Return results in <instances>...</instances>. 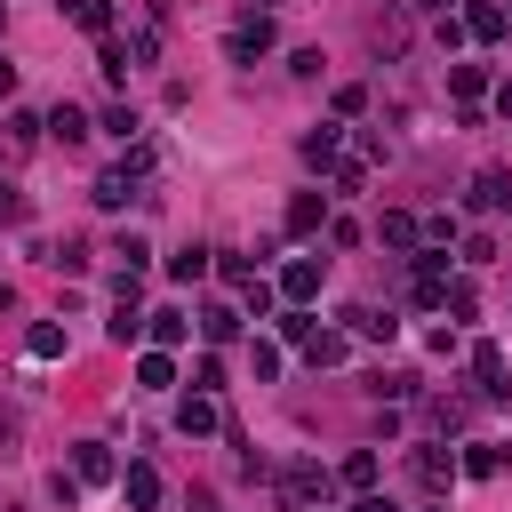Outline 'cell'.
<instances>
[{
    "instance_id": "1",
    "label": "cell",
    "mask_w": 512,
    "mask_h": 512,
    "mask_svg": "<svg viewBox=\"0 0 512 512\" xmlns=\"http://www.w3.org/2000/svg\"><path fill=\"white\" fill-rule=\"evenodd\" d=\"M264 48H272V16H264V8H248V16L224 32V56H232V64H256Z\"/></svg>"
},
{
    "instance_id": "2",
    "label": "cell",
    "mask_w": 512,
    "mask_h": 512,
    "mask_svg": "<svg viewBox=\"0 0 512 512\" xmlns=\"http://www.w3.org/2000/svg\"><path fill=\"white\" fill-rule=\"evenodd\" d=\"M328 488H336V480H328L320 464H288V472H280V504H288V512H304V504H320Z\"/></svg>"
},
{
    "instance_id": "3",
    "label": "cell",
    "mask_w": 512,
    "mask_h": 512,
    "mask_svg": "<svg viewBox=\"0 0 512 512\" xmlns=\"http://www.w3.org/2000/svg\"><path fill=\"white\" fill-rule=\"evenodd\" d=\"M320 272H328V256H288V264H280V296H288V304H312V296H320Z\"/></svg>"
},
{
    "instance_id": "4",
    "label": "cell",
    "mask_w": 512,
    "mask_h": 512,
    "mask_svg": "<svg viewBox=\"0 0 512 512\" xmlns=\"http://www.w3.org/2000/svg\"><path fill=\"white\" fill-rule=\"evenodd\" d=\"M344 336H360V344H392V336H400V320H392V312H376V304H344Z\"/></svg>"
},
{
    "instance_id": "5",
    "label": "cell",
    "mask_w": 512,
    "mask_h": 512,
    "mask_svg": "<svg viewBox=\"0 0 512 512\" xmlns=\"http://www.w3.org/2000/svg\"><path fill=\"white\" fill-rule=\"evenodd\" d=\"M464 208H480V216L512 208V176H504V168H480V176H472V192H464Z\"/></svg>"
},
{
    "instance_id": "6",
    "label": "cell",
    "mask_w": 512,
    "mask_h": 512,
    "mask_svg": "<svg viewBox=\"0 0 512 512\" xmlns=\"http://www.w3.org/2000/svg\"><path fill=\"white\" fill-rule=\"evenodd\" d=\"M472 376H480V400H512V384H504V352L480 336L472 344Z\"/></svg>"
},
{
    "instance_id": "7",
    "label": "cell",
    "mask_w": 512,
    "mask_h": 512,
    "mask_svg": "<svg viewBox=\"0 0 512 512\" xmlns=\"http://www.w3.org/2000/svg\"><path fill=\"white\" fill-rule=\"evenodd\" d=\"M120 504H128V512H152V504H160V472H152V464H128V472H120Z\"/></svg>"
},
{
    "instance_id": "8",
    "label": "cell",
    "mask_w": 512,
    "mask_h": 512,
    "mask_svg": "<svg viewBox=\"0 0 512 512\" xmlns=\"http://www.w3.org/2000/svg\"><path fill=\"white\" fill-rule=\"evenodd\" d=\"M216 424H224V416H216V392H184V408H176V432H192V440H200V432H216Z\"/></svg>"
},
{
    "instance_id": "9",
    "label": "cell",
    "mask_w": 512,
    "mask_h": 512,
    "mask_svg": "<svg viewBox=\"0 0 512 512\" xmlns=\"http://www.w3.org/2000/svg\"><path fill=\"white\" fill-rule=\"evenodd\" d=\"M72 480H120L112 448H104V440H80V448H72Z\"/></svg>"
},
{
    "instance_id": "10",
    "label": "cell",
    "mask_w": 512,
    "mask_h": 512,
    "mask_svg": "<svg viewBox=\"0 0 512 512\" xmlns=\"http://www.w3.org/2000/svg\"><path fill=\"white\" fill-rule=\"evenodd\" d=\"M456 472H464V464H456L448 448H416V480H424L432 496H440V488H456Z\"/></svg>"
},
{
    "instance_id": "11",
    "label": "cell",
    "mask_w": 512,
    "mask_h": 512,
    "mask_svg": "<svg viewBox=\"0 0 512 512\" xmlns=\"http://www.w3.org/2000/svg\"><path fill=\"white\" fill-rule=\"evenodd\" d=\"M504 24H512V16H504L496 0H472V8H464V40H504Z\"/></svg>"
},
{
    "instance_id": "12",
    "label": "cell",
    "mask_w": 512,
    "mask_h": 512,
    "mask_svg": "<svg viewBox=\"0 0 512 512\" xmlns=\"http://www.w3.org/2000/svg\"><path fill=\"white\" fill-rule=\"evenodd\" d=\"M336 160H344V128H328V120H320V128L304 136V168H336Z\"/></svg>"
},
{
    "instance_id": "13",
    "label": "cell",
    "mask_w": 512,
    "mask_h": 512,
    "mask_svg": "<svg viewBox=\"0 0 512 512\" xmlns=\"http://www.w3.org/2000/svg\"><path fill=\"white\" fill-rule=\"evenodd\" d=\"M40 128H48L56 144H88V112H80V104H56V112H48Z\"/></svg>"
},
{
    "instance_id": "14",
    "label": "cell",
    "mask_w": 512,
    "mask_h": 512,
    "mask_svg": "<svg viewBox=\"0 0 512 512\" xmlns=\"http://www.w3.org/2000/svg\"><path fill=\"white\" fill-rule=\"evenodd\" d=\"M320 216H328V208H320V192H296V200H288V240H312V232H320Z\"/></svg>"
},
{
    "instance_id": "15",
    "label": "cell",
    "mask_w": 512,
    "mask_h": 512,
    "mask_svg": "<svg viewBox=\"0 0 512 512\" xmlns=\"http://www.w3.org/2000/svg\"><path fill=\"white\" fill-rule=\"evenodd\" d=\"M344 352H352V336H344V328H312V344H304V360H312V368H336Z\"/></svg>"
},
{
    "instance_id": "16",
    "label": "cell",
    "mask_w": 512,
    "mask_h": 512,
    "mask_svg": "<svg viewBox=\"0 0 512 512\" xmlns=\"http://www.w3.org/2000/svg\"><path fill=\"white\" fill-rule=\"evenodd\" d=\"M376 472H384V464H376V448H352V456L336 464V480H344L352 496H360V488H376Z\"/></svg>"
},
{
    "instance_id": "17",
    "label": "cell",
    "mask_w": 512,
    "mask_h": 512,
    "mask_svg": "<svg viewBox=\"0 0 512 512\" xmlns=\"http://www.w3.org/2000/svg\"><path fill=\"white\" fill-rule=\"evenodd\" d=\"M208 264H216V248H200V240H184V248L168 256V280H200Z\"/></svg>"
},
{
    "instance_id": "18",
    "label": "cell",
    "mask_w": 512,
    "mask_h": 512,
    "mask_svg": "<svg viewBox=\"0 0 512 512\" xmlns=\"http://www.w3.org/2000/svg\"><path fill=\"white\" fill-rule=\"evenodd\" d=\"M200 336H208V344H232V336H240V304H208V312H200Z\"/></svg>"
},
{
    "instance_id": "19",
    "label": "cell",
    "mask_w": 512,
    "mask_h": 512,
    "mask_svg": "<svg viewBox=\"0 0 512 512\" xmlns=\"http://www.w3.org/2000/svg\"><path fill=\"white\" fill-rule=\"evenodd\" d=\"M144 328H152V344H160V352H168V344H184V336H192V320H184V312H176V304H168V312H144Z\"/></svg>"
},
{
    "instance_id": "20",
    "label": "cell",
    "mask_w": 512,
    "mask_h": 512,
    "mask_svg": "<svg viewBox=\"0 0 512 512\" xmlns=\"http://www.w3.org/2000/svg\"><path fill=\"white\" fill-rule=\"evenodd\" d=\"M64 16H72L80 32H96V40L112 32V0H64Z\"/></svg>"
},
{
    "instance_id": "21",
    "label": "cell",
    "mask_w": 512,
    "mask_h": 512,
    "mask_svg": "<svg viewBox=\"0 0 512 512\" xmlns=\"http://www.w3.org/2000/svg\"><path fill=\"white\" fill-rule=\"evenodd\" d=\"M448 96H488V64H448Z\"/></svg>"
},
{
    "instance_id": "22",
    "label": "cell",
    "mask_w": 512,
    "mask_h": 512,
    "mask_svg": "<svg viewBox=\"0 0 512 512\" xmlns=\"http://www.w3.org/2000/svg\"><path fill=\"white\" fill-rule=\"evenodd\" d=\"M128 184H136V176H128V168H104V176H96V192H88V200H96V208H128Z\"/></svg>"
},
{
    "instance_id": "23",
    "label": "cell",
    "mask_w": 512,
    "mask_h": 512,
    "mask_svg": "<svg viewBox=\"0 0 512 512\" xmlns=\"http://www.w3.org/2000/svg\"><path fill=\"white\" fill-rule=\"evenodd\" d=\"M136 384H144V392H168V384H176V360H168V352H144V360H136Z\"/></svg>"
},
{
    "instance_id": "24",
    "label": "cell",
    "mask_w": 512,
    "mask_h": 512,
    "mask_svg": "<svg viewBox=\"0 0 512 512\" xmlns=\"http://www.w3.org/2000/svg\"><path fill=\"white\" fill-rule=\"evenodd\" d=\"M456 464H464L472 480H496V472H504V448H488V440H472V448H464Z\"/></svg>"
},
{
    "instance_id": "25",
    "label": "cell",
    "mask_w": 512,
    "mask_h": 512,
    "mask_svg": "<svg viewBox=\"0 0 512 512\" xmlns=\"http://www.w3.org/2000/svg\"><path fill=\"white\" fill-rule=\"evenodd\" d=\"M216 272H224L232 288H248V280H256V256H240V248H216Z\"/></svg>"
},
{
    "instance_id": "26",
    "label": "cell",
    "mask_w": 512,
    "mask_h": 512,
    "mask_svg": "<svg viewBox=\"0 0 512 512\" xmlns=\"http://www.w3.org/2000/svg\"><path fill=\"white\" fill-rule=\"evenodd\" d=\"M272 304H280V288H272V280H264V272H256V280H248V288H240V312H256V320H264V312H272Z\"/></svg>"
},
{
    "instance_id": "27",
    "label": "cell",
    "mask_w": 512,
    "mask_h": 512,
    "mask_svg": "<svg viewBox=\"0 0 512 512\" xmlns=\"http://www.w3.org/2000/svg\"><path fill=\"white\" fill-rule=\"evenodd\" d=\"M24 352H32V360H56V352H64V328H56V320H40V328L24 336Z\"/></svg>"
},
{
    "instance_id": "28",
    "label": "cell",
    "mask_w": 512,
    "mask_h": 512,
    "mask_svg": "<svg viewBox=\"0 0 512 512\" xmlns=\"http://www.w3.org/2000/svg\"><path fill=\"white\" fill-rule=\"evenodd\" d=\"M96 72H104V80H128V48H120L112 32H104V48H96Z\"/></svg>"
},
{
    "instance_id": "29",
    "label": "cell",
    "mask_w": 512,
    "mask_h": 512,
    "mask_svg": "<svg viewBox=\"0 0 512 512\" xmlns=\"http://www.w3.org/2000/svg\"><path fill=\"white\" fill-rule=\"evenodd\" d=\"M384 240H392V248H416V216H408V208H384Z\"/></svg>"
},
{
    "instance_id": "30",
    "label": "cell",
    "mask_w": 512,
    "mask_h": 512,
    "mask_svg": "<svg viewBox=\"0 0 512 512\" xmlns=\"http://www.w3.org/2000/svg\"><path fill=\"white\" fill-rule=\"evenodd\" d=\"M0 224H8V232H16V224H32V200H24L16 184H0Z\"/></svg>"
},
{
    "instance_id": "31",
    "label": "cell",
    "mask_w": 512,
    "mask_h": 512,
    "mask_svg": "<svg viewBox=\"0 0 512 512\" xmlns=\"http://www.w3.org/2000/svg\"><path fill=\"white\" fill-rule=\"evenodd\" d=\"M112 256H120V272H144V256H152V248H144L136 232H120V240H112Z\"/></svg>"
},
{
    "instance_id": "32",
    "label": "cell",
    "mask_w": 512,
    "mask_h": 512,
    "mask_svg": "<svg viewBox=\"0 0 512 512\" xmlns=\"http://www.w3.org/2000/svg\"><path fill=\"white\" fill-rule=\"evenodd\" d=\"M280 336H288V344H312V312L288 304V312H280Z\"/></svg>"
},
{
    "instance_id": "33",
    "label": "cell",
    "mask_w": 512,
    "mask_h": 512,
    "mask_svg": "<svg viewBox=\"0 0 512 512\" xmlns=\"http://www.w3.org/2000/svg\"><path fill=\"white\" fill-rule=\"evenodd\" d=\"M328 176H336V192H360V184H368V160H336Z\"/></svg>"
},
{
    "instance_id": "34",
    "label": "cell",
    "mask_w": 512,
    "mask_h": 512,
    "mask_svg": "<svg viewBox=\"0 0 512 512\" xmlns=\"http://www.w3.org/2000/svg\"><path fill=\"white\" fill-rule=\"evenodd\" d=\"M440 304H448L456 320H472V304H480V296H472V280H448V296H440Z\"/></svg>"
},
{
    "instance_id": "35",
    "label": "cell",
    "mask_w": 512,
    "mask_h": 512,
    "mask_svg": "<svg viewBox=\"0 0 512 512\" xmlns=\"http://www.w3.org/2000/svg\"><path fill=\"white\" fill-rule=\"evenodd\" d=\"M352 512H400V504H392V496H376V488H360V496H352Z\"/></svg>"
},
{
    "instance_id": "36",
    "label": "cell",
    "mask_w": 512,
    "mask_h": 512,
    "mask_svg": "<svg viewBox=\"0 0 512 512\" xmlns=\"http://www.w3.org/2000/svg\"><path fill=\"white\" fill-rule=\"evenodd\" d=\"M8 96H16V64L0 56V104H8Z\"/></svg>"
},
{
    "instance_id": "37",
    "label": "cell",
    "mask_w": 512,
    "mask_h": 512,
    "mask_svg": "<svg viewBox=\"0 0 512 512\" xmlns=\"http://www.w3.org/2000/svg\"><path fill=\"white\" fill-rule=\"evenodd\" d=\"M416 8H424V16H448V8H456V0H416Z\"/></svg>"
},
{
    "instance_id": "38",
    "label": "cell",
    "mask_w": 512,
    "mask_h": 512,
    "mask_svg": "<svg viewBox=\"0 0 512 512\" xmlns=\"http://www.w3.org/2000/svg\"><path fill=\"white\" fill-rule=\"evenodd\" d=\"M8 304H16V288H8V280H0V312H8Z\"/></svg>"
},
{
    "instance_id": "39",
    "label": "cell",
    "mask_w": 512,
    "mask_h": 512,
    "mask_svg": "<svg viewBox=\"0 0 512 512\" xmlns=\"http://www.w3.org/2000/svg\"><path fill=\"white\" fill-rule=\"evenodd\" d=\"M0 24H8V0H0Z\"/></svg>"
}]
</instances>
